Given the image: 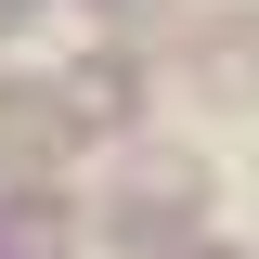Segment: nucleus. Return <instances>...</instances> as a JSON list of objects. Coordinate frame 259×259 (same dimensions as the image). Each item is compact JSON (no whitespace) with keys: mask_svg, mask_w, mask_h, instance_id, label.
I'll use <instances>...</instances> for the list:
<instances>
[{"mask_svg":"<svg viewBox=\"0 0 259 259\" xmlns=\"http://www.w3.org/2000/svg\"><path fill=\"white\" fill-rule=\"evenodd\" d=\"M194 91L259 104V13H194Z\"/></svg>","mask_w":259,"mask_h":259,"instance_id":"obj_1","label":"nucleus"},{"mask_svg":"<svg viewBox=\"0 0 259 259\" xmlns=\"http://www.w3.org/2000/svg\"><path fill=\"white\" fill-rule=\"evenodd\" d=\"M65 91H0V168H65Z\"/></svg>","mask_w":259,"mask_h":259,"instance_id":"obj_2","label":"nucleus"},{"mask_svg":"<svg viewBox=\"0 0 259 259\" xmlns=\"http://www.w3.org/2000/svg\"><path fill=\"white\" fill-rule=\"evenodd\" d=\"M117 13H143V0H117Z\"/></svg>","mask_w":259,"mask_h":259,"instance_id":"obj_3","label":"nucleus"}]
</instances>
